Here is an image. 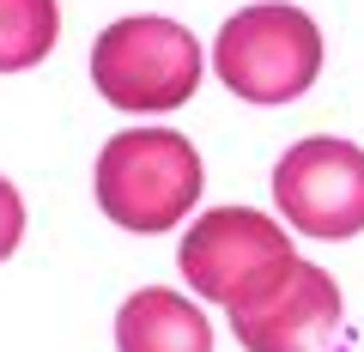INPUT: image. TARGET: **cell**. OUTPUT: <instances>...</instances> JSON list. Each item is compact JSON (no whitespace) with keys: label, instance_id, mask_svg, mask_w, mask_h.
<instances>
[{"label":"cell","instance_id":"6da1fadb","mask_svg":"<svg viewBox=\"0 0 364 352\" xmlns=\"http://www.w3.org/2000/svg\"><path fill=\"white\" fill-rule=\"evenodd\" d=\"M97 207L122 225V231H176L188 207L200 201V152L182 140L176 128H128L97 152Z\"/></svg>","mask_w":364,"mask_h":352},{"label":"cell","instance_id":"7a4b0ae2","mask_svg":"<svg viewBox=\"0 0 364 352\" xmlns=\"http://www.w3.org/2000/svg\"><path fill=\"white\" fill-rule=\"evenodd\" d=\"M200 67H207V55H200L195 31L152 13L116 18L91 43V85L104 92L109 110H128V116L182 110L200 85Z\"/></svg>","mask_w":364,"mask_h":352},{"label":"cell","instance_id":"3957f363","mask_svg":"<svg viewBox=\"0 0 364 352\" xmlns=\"http://www.w3.org/2000/svg\"><path fill=\"white\" fill-rule=\"evenodd\" d=\"M176 267L188 279V292H200L207 304L243 310V304H261L267 292L286 286V274L298 267V249H291L286 225L267 219V213L213 207L188 225V237L176 249Z\"/></svg>","mask_w":364,"mask_h":352},{"label":"cell","instance_id":"277c9868","mask_svg":"<svg viewBox=\"0 0 364 352\" xmlns=\"http://www.w3.org/2000/svg\"><path fill=\"white\" fill-rule=\"evenodd\" d=\"M213 67L243 104H291L322 73V31L291 0H261L225 18L213 43Z\"/></svg>","mask_w":364,"mask_h":352},{"label":"cell","instance_id":"5b68a950","mask_svg":"<svg viewBox=\"0 0 364 352\" xmlns=\"http://www.w3.org/2000/svg\"><path fill=\"white\" fill-rule=\"evenodd\" d=\"M273 207L304 237H358L364 231V152L334 134L286 146L273 164Z\"/></svg>","mask_w":364,"mask_h":352},{"label":"cell","instance_id":"8992f818","mask_svg":"<svg viewBox=\"0 0 364 352\" xmlns=\"http://www.w3.org/2000/svg\"><path fill=\"white\" fill-rule=\"evenodd\" d=\"M225 316H231V334L243 352H322L340 328V286L328 267L298 261L279 292Z\"/></svg>","mask_w":364,"mask_h":352},{"label":"cell","instance_id":"52a82bcc","mask_svg":"<svg viewBox=\"0 0 364 352\" xmlns=\"http://www.w3.org/2000/svg\"><path fill=\"white\" fill-rule=\"evenodd\" d=\"M116 352H213V322L170 286H140L116 316Z\"/></svg>","mask_w":364,"mask_h":352},{"label":"cell","instance_id":"ba28073f","mask_svg":"<svg viewBox=\"0 0 364 352\" xmlns=\"http://www.w3.org/2000/svg\"><path fill=\"white\" fill-rule=\"evenodd\" d=\"M61 37L55 0H0V73H25Z\"/></svg>","mask_w":364,"mask_h":352},{"label":"cell","instance_id":"9c48e42d","mask_svg":"<svg viewBox=\"0 0 364 352\" xmlns=\"http://www.w3.org/2000/svg\"><path fill=\"white\" fill-rule=\"evenodd\" d=\"M18 237H25V201H18V188L0 176V261L18 249Z\"/></svg>","mask_w":364,"mask_h":352}]
</instances>
